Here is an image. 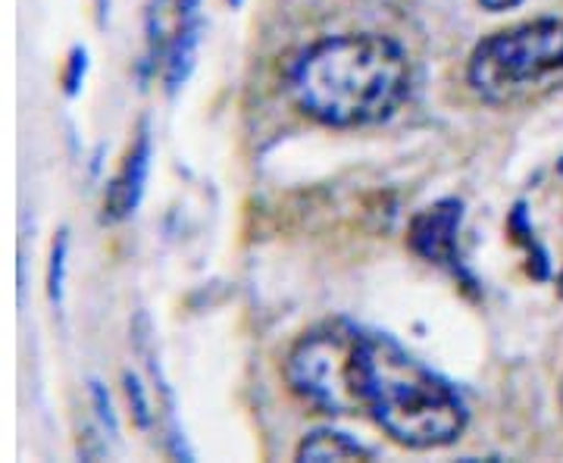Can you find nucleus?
I'll return each mask as SVG.
<instances>
[{
	"instance_id": "20e7f679",
	"label": "nucleus",
	"mask_w": 563,
	"mask_h": 463,
	"mask_svg": "<svg viewBox=\"0 0 563 463\" xmlns=\"http://www.w3.org/2000/svg\"><path fill=\"white\" fill-rule=\"evenodd\" d=\"M363 329L347 320H325L303 332L285 357V379L295 395L322 414H363Z\"/></svg>"
},
{
	"instance_id": "39448f33",
	"label": "nucleus",
	"mask_w": 563,
	"mask_h": 463,
	"mask_svg": "<svg viewBox=\"0 0 563 463\" xmlns=\"http://www.w3.org/2000/svg\"><path fill=\"white\" fill-rule=\"evenodd\" d=\"M463 222V203L454 198L435 201L432 207L420 210L410 229H407V244L410 251L422 257L426 263L444 266L451 273H461V247H457V235H461Z\"/></svg>"
},
{
	"instance_id": "f8f14e48",
	"label": "nucleus",
	"mask_w": 563,
	"mask_h": 463,
	"mask_svg": "<svg viewBox=\"0 0 563 463\" xmlns=\"http://www.w3.org/2000/svg\"><path fill=\"white\" fill-rule=\"evenodd\" d=\"M561 407H563V379H561Z\"/></svg>"
},
{
	"instance_id": "9b49d317",
	"label": "nucleus",
	"mask_w": 563,
	"mask_h": 463,
	"mask_svg": "<svg viewBox=\"0 0 563 463\" xmlns=\"http://www.w3.org/2000/svg\"><path fill=\"white\" fill-rule=\"evenodd\" d=\"M485 10H492V13H504V10H514V7H520L526 0H479Z\"/></svg>"
},
{
	"instance_id": "9d476101",
	"label": "nucleus",
	"mask_w": 563,
	"mask_h": 463,
	"mask_svg": "<svg viewBox=\"0 0 563 463\" xmlns=\"http://www.w3.org/2000/svg\"><path fill=\"white\" fill-rule=\"evenodd\" d=\"M125 392H129V401H135V414H139V423H151V414H147V401H144V392H141L139 379L125 376Z\"/></svg>"
},
{
	"instance_id": "7ed1b4c3",
	"label": "nucleus",
	"mask_w": 563,
	"mask_h": 463,
	"mask_svg": "<svg viewBox=\"0 0 563 463\" xmlns=\"http://www.w3.org/2000/svg\"><path fill=\"white\" fill-rule=\"evenodd\" d=\"M479 101L517 107L563 85V20H536L483 38L466 63Z\"/></svg>"
},
{
	"instance_id": "1a4fd4ad",
	"label": "nucleus",
	"mask_w": 563,
	"mask_h": 463,
	"mask_svg": "<svg viewBox=\"0 0 563 463\" xmlns=\"http://www.w3.org/2000/svg\"><path fill=\"white\" fill-rule=\"evenodd\" d=\"M81 79H85V51H73V60H69V73H66V91L76 95L79 91Z\"/></svg>"
},
{
	"instance_id": "0eeeda50",
	"label": "nucleus",
	"mask_w": 563,
	"mask_h": 463,
	"mask_svg": "<svg viewBox=\"0 0 563 463\" xmlns=\"http://www.w3.org/2000/svg\"><path fill=\"white\" fill-rule=\"evenodd\" d=\"M301 463H329V461H373V451L357 439L335 432V429H317L310 432L301 444L298 454Z\"/></svg>"
},
{
	"instance_id": "ddd939ff",
	"label": "nucleus",
	"mask_w": 563,
	"mask_h": 463,
	"mask_svg": "<svg viewBox=\"0 0 563 463\" xmlns=\"http://www.w3.org/2000/svg\"><path fill=\"white\" fill-rule=\"evenodd\" d=\"M232 3H235V7H239V3H242V0H232Z\"/></svg>"
},
{
	"instance_id": "f257e3e1",
	"label": "nucleus",
	"mask_w": 563,
	"mask_h": 463,
	"mask_svg": "<svg viewBox=\"0 0 563 463\" xmlns=\"http://www.w3.org/2000/svg\"><path fill=\"white\" fill-rule=\"evenodd\" d=\"M413 88L401 44L379 32H351L310 44L288 69L291 101L320 125L363 129L391 120Z\"/></svg>"
},
{
	"instance_id": "f03ea898",
	"label": "nucleus",
	"mask_w": 563,
	"mask_h": 463,
	"mask_svg": "<svg viewBox=\"0 0 563 463\" xmlns=\"http://www.w3.org/2000/svg\"><path fill=\"white\" fill-rule=\"evenodd\" d=\"M361 395L363 414L388 439L413 451L448 448L470 423L461 392L385 332L363 329Z\"/></svg>"
},
{
	"instance_id": "423d86ee",
	"label": "nucleus",
	"mask_w": 563,
	"mask_h": 463,
	"mask_svg": "<svg viewBox=\"0 0 563 463\" xmlns=\"http://www.w3.org/2000/svg\"><path fill=\"white\" fill-rule=\"evenodd\" d=\"M147 169H151V135H147V125L141 122L135 142L129 147V154L122 157L120 173L107 185L103 222H122L125 217L135 213L141 191H144V181H147Z\"/></svg>"
},
{
	"instance_id": "6e6552de",
	"label": "nucleus",
	"mask_w": 563,
	"mask_h": 463,
	"mask_svg": "<svg viewBox=\"0 0 563 463\" xmlns=\"http://www.w3.org/2000/svg\"><path fill=\"white\" fill-rule=\"evenodd\" d=\"M66 232L54 242V254H51V276H47V288H51V301L63 298V269H66Z\"/></svg>"
}]
</instances>
